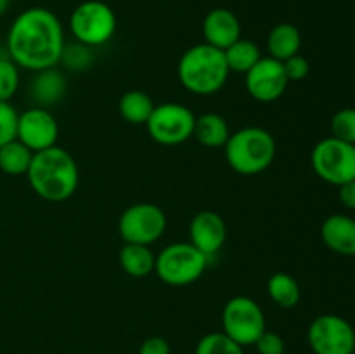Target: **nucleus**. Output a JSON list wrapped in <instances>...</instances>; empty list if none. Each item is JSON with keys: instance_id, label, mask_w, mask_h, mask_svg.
I'll list each match as a JSON object with an SVG mask.
<instances>
[{"instance_id": "f257e3e1", "label": "nucleus", "mask_w": 355, "mask_h": 354, "mask_svg": "<svg viewBox=\"0 0 355 354\" xmlns=\"http://www.w3.org/2000/svg\"><path fill=\"white\" fill-rule=\"evenodd\" d=\"M66 47L64 28L47 7L24 9L12 21L6 49L10 59L28 71H42L61 62Z\"/></svg>"}, {"instance_id": "f03ea898", "label": "nucleus", "mask_w": 355, "mask_h": 354, "mask_svg": "<svg viewBox=\"0 0 355 354\" xmlns=\"http://www.w3.org/2000/svg\"><path fill=\"white\" fill-rule=\"evenodd\" d=\"M26 177L35 194L52 203L71 198L80 184V170L75 158L58 144L33 153Z\"/></svg>"}, {"instance_id": "7ed1b4c3", "label": "nucleus", "mask_w": 355, "mask_h": 354, "mask_svg": "<svg viewBox=\"0 0 355 354\" xmlns=\"http://www.w3.org/2000/svg\"><path fill=\"white\" fill-rule=\"evenodd\" d=\"M229 66L224 51L208 44H196L179 59L177 75L186 90L196 96H211L225 85Z\"/></svg>"}, {"instance_id": "20e7f679", "label": "nucleus", "mask_w": 355, "mask_h": 354, "mask_svg": "<svg viewBox=\"0 0 355 354\" xmlns=\"http://www.w3.org/2000/svg\"><path fill=\"white\" fill-rule=\"evenodd\" d=\"M276 139L267 128L243 127L229 135L224 146L225 162L241 176H257L276 158Z\"/></svg>"}, {"instance_id": "39448f33", "label": "nucleus", "mask_w": 355, "mask_h": 354, "mask_svg": "<svg viewBox=\"0 0 355 354\" xmlns=\"http://www.w3.org/2000/svg\"><path fill=\"white\" fill-rule=\"evenodd\" d=\"M208 257L189 242L166 245L156 255L155 273L170 287H187L205 274Z\"/></svg>"}, {"instance_id": "423d86ee", "label": "nucleus", "mask_w": 355, "mask_h": 354, "mask_svg": "<svg viewBox=\"0 0 355 354\" xmlns=\"http://www.w3.org/2000/svg\"><path fill=\"white\" fill-rule=\"evenodd\" d=\"M69 31L78 44L87 47H101L116 33V14L103 0L80 2L69 14Z\"/></svg>"}, {"instance_id": "0eeeda50", "label": "nucleus", "mask_w": 355, "mask_h": 354, "mask_svg": "<svg viewBox=\"0 0 355 354\" xmlns=\"http://www.w3.org/2000/svg\"><path fill=\"white\" fill-rule=\"evenodd\" d=\"M266 316L259 302L246 295H236L222 309V332L239 346H253L266 332Z\"/></svg>"}, {"instance_id": "6e6552de", "label": "nucleus", "mask_w": 355, "mask_h": 354, "mask_svg": "<svg viewBox=\"0 0 355 354\" xmlns=\"http://www.w3.org/2000/svg\"><path fill=\"white\" fill-rule=\"evenodd\" d=\"M311 163L324 183L342 186L355 179V144L329 135L314 146Z\"/></svg>"}, {"instance_id": "1a4fd4ad", "label": "nucleus", "mask_w": 355, "mask_h": 354, "mask_svg": "<svg viewBox=\"0 0 355 354\" xmlns=\"http://www.w3.org/2000/svg\"><path fill=\"white\" fill-rule=\"evenodd\" d=\"M194 121L196 117L187 106L180 103H163L156 104L146 127L153 141L158 144L179 146L193 137Z\"/></svg>"}, {"instance_id": "9d476101", "label": "nucleus", "mask_w": 355, "mask_h": 354, "mask_svg": "<svg viewBox=\"0 0 355 354\" xmlns=\"http://www.w3.org/2000/svg\"><path fill=\"white\" fill-rule=\"evenodd\" d=\"M118 231L125 243L153 245L166 231V215L158 205L141 201L125 208L118 221Z\"/></svg>"}, {"instance_id": "9b49d317", "label": "nucleus", "mask_w": 355, "mask_h": 354, "mask_svg": "<svg viewBox=\"0 0 355 354\" xmlns=\"http://www.w3.org/2000/svg\"><path fill=\"white\" fill-rule=\"evenodd\" d=\"M307 340L314 354H354L355 330L338 314H321L309 325Z\"/></svg>"}, {"instance_id": "f8f14e48", "label": "nucleus", "mask_w": 355, "mask_h": 354, "mask_svg": "<svg viewBox=\"0 0 355 354\" xmlns=\"http://www.w3.org/2000/svg\"><path fill=\"white\" fill-rule=\"evenodd\" d=\"M59 125L47 108L35 106L17 117V141L23 142L33 153L44 151L58 144Z\"/></svg>"}, {"instance_id": "ddd939ff", "label": "nucleus", "mask_w": 355, "mask_h": 354, "mask_svg": "<svg viewBox=\"0 0 355 354\" xmlns=\"http://www.w3.org/2000/svg\"><path fill=\"white\" fill-rule=\"evenodd\" d=\"M286 73L283 62L274 58H260V61L246 73L245 85L250 96L259 103H274L288 89Z\"/></svg>"}, {"instance_id": "4468645a", "label": "nucleus", "mask_w": 355, "mask_h": 354, "mask_svg": "<svg viewBox=\"0 0 355 354\" xmlns=\"http://www.w3.org/2000/svg\"><path fill=\"white\" fill-rule=\"evenodd\" d=\"M227 239V226L220 214L214 210L198 212L189 224V243L210 257L217 255Z\"/></svg>"}, {"instance_id": "2eb2a0df", "label": "nucleus", "mask_w": 355, "mask_h": 354, "mask_svg": "<svg viewBox=\"0 0 355 354\" xmlns=\"http://www.w3.org/2000/svg\"><path fill=\"white\" fill-rule=\"evenodd\" d=\"M201 31H203L205 44L225 51L229 45L241 38V23L231 9L217 7L205 16Z\"/></svg>"}, {"instance_id": "dca6fc26", "label": "nucleus", "mask_w": 355, "mask_h": 354, "mask_svg": "<svg viewBox=\"0 0 355 354\" xmlns=\"http://www.w3.org/2000/svg\"><path fill=\"white\" fill-rule=\"evenodd\" d=\"M324 245L340 255H355V219L345 214H333L321 226Z\"/></svg>"}, {"instance_id": "f3484780", "label": "nucleus", "mask_w": 355, "mask_h": 354, "mask_svg": "<svg viewBox=\"0 0 355 354\" xmlns=\"http://www.w3.org/2000/svg\"><path fill=\"white\" fill-rule=\"evenodd\" d=\"M66 90H68V83H66L64 75L58 71L55 68H47L37 71L33 82L30 85V92L37 106L47 108L54 106L59 101L64 97Z\"/></svg>"}, {"instance_id": "a211bd4d", "label": "nucleus", "mask_w": 355, "mask_h": 354, "mask_svg": "<svg viewBox=\"0 0 355 354\" xmlns=\"http://www.w3.org/2000/svg\"><path fill=\"white\" fill-rule=\"evenodd\" d=\"M302 33L295 24L279 23L267 35V52L269 58L286 61L291 56L300 54Z\"/></svg>"}, {"instance_id": "6ab92c4d", "label": "nucleus", "mask_w": 355, "mask_h": 354, "mask_svg": "<svg viewBox=\"0 0 355 354\" xmlns=\"http://www.w3.org/2000/svg\"><path fill=\"white\" fill-rule=\"evenodd\" d=\"M231 135L227 120L217 113H205L196 117L193 137L205 148H224Z\"/></svg>"}, {"instance_id": "aec40b11", "label": "nucleus", "mask_w": 355, "mask_h": 354, "mask_svg": "<svg viewBox=\"0 0 355 354\" xmlns=\"http://www.w3.org/2000/svg\"><path fill=\"white\" fill-rule=\"evenodd\" d=\"M118 260L121 269L132 278H146L155 273L156 255L148 245L125 243L118 253Z\"/></svg>"}, {"instance_id": "412c9836", "label": "nucleus", "mask_w": 355, "mask_h": 354, "mask_svg": "<svg viewBox=\"0 0 355 354\" xmlns=\"http://www.w3.org/2000/svg\"><path fill=\"white\" fill-rule=\"evenodd\" d=\"M156 104L144 90H128L120 97L118 103V111L121 118L132 125H146Z\"/></svg>"}, {"instance_id": "4be33fe9", "label": "nucleus", "mask_w": 355, "mask_h": 354, "mask_svg": "<svg viewBox=\"0 0 355 354\" xmlns=\"http://www.w3.org/2000/svg\"><path fill=\"white\" fill-rule=\"evenodd\" d=\"M267 294L276 305L283 309H291L300 302L302 288L291 274L274 273L267 281Z\"/></svg>"}, {"instance_id": "5701e85b", "label": "nucleus", "mask_w": 355, "mask_h": 354, "mask_svg": "<svg viewBox=\"0 0 355 354\" xmlns=\"http://www.w3.org/2000/svg\"><path fill=\"white\" fill-rule=\"evenodd\" d=\"M224 56L225 61H227L229 71L246 75L260 61L262 52H260V47L253 40L239 38V40H236L234 44L225 49Z\"/></svg>"}, {"instance_id": "b1692460", "label": "nucleus", "mask_w": 355, "mask_h": 354, "mask_svg": "<svg viewBox=\"0 0 355 354\" xmlns=\"http://www.w3.org/2000/svg\"><path fill=\"white\" fill-rule=\"evenodd\" d=\"M31 160H33V151L17 139L0 148V170L7 176H26Z\"/></svg>"}, {"instance_id": "393cba45", "label": "nucleus", "mask_w": 355, "mask_h": 354, "mask_svg": "<svg viewBox=\"0 0 355 354\" xmlns=\"http://www.w3.org/2000/svg\"><path fill=\"white\" fill-rule=\"evenodd\" d=\"M194 354H245V349L224 332H211L201 337Z\"/></svg>"}, {"instance_id": "a878e982", "label": "nucleus", "mask_w": 355, "mask_h": 354, "mask_svg": "<svg viewBox=\"0 0 355 354\" xmlns=\"http://www.w3.org/2000/svg\"><path fill=\"white\" fill-rule=\"evenodd\" d=\"M19 87V66L10 59L9 52L0 51V101H10Z\"/></svg>"}, {"instance_id": "bb28decb", "label": "nucleus", "mask_w": 355, "mask_h": 354, "mask_svg": "<svg viewBox=\"0 0 355 354\" xmlns=\"http://www.w3.org/2000/svg\"><path fill=\"white\" fill-rule=\"evenodd\" d=\"M331 135L355 144V108H343L331 118Z\"/></svg>"}, {"instance_id": "cd10ccee", "label": "nucleus", "mask_w": 355, "mask_h": 354, "mask_svg": "<svg viewBox=\"0 0 355 354\" xmlns=\"http://www.w3.org/2000/svg\"><path fill=\"white\" fill-rule=\"evenodd\" d=\"M17 117L19 113L9 101H0V148L16 139Z\"/></svg>"}, {"instance_id": "c85d7f7f", "label": "nucleus", "mask_w": 355, "mask_h": 354, "mask_svg": "<svg viewBox=\"0 0 355 354\" xmlns=\"http://www.w3.org/2000/svg\"><path fill=\"white\" fill-rule=\"evenodd\" d=\"M61 61L68 66L69 69H75V71H80V69L89 68L90 61H92V54H90V47L82 44H66L64 51H62Z\"/></svg>"}, {"instance_id": "c756f323", "label": "nucleus", "mask_w": 355, "mask_h": 354, "mask_svg": "<svg viewBox=\"0 0 355 354\" xmlns=\"http://www.w3.org/2000/svg\"><path fill=\"white\" fill-rule=\"evenodd\" d=\"M253 346L257 347L259 354H284V349H286L283 337L269 330H266Z\"/></svg>"}, {"instance_id": "7c9ffc66", "label": "nucleus", "mask_w": 355, "mask_h": 354, "mask_svg": "<svg viewBox=\"0 0 355 354\" xmlns=\"http://www.w3.org/2000/svg\"><path fill=\"white\" fill-rule=\"evenodd\" d=\"M283 66L284 73H286L290 82H302V80L307 78L309 71H311V65H309L307 59L300 54L291 56L290 59L283 61Z\"/></svg>"}, {"instance_id": "2f4dec72", "label": "nucleus", "mask_w": 355, "mask_h": 354, "mask_svg": "<svg viewBox=\"0 0 355 354\" xmlns=\"http://www.w3.org/2000/svg\"><path fill=\"white\" fill-rule=\"evenodd\" d=\"M170 344L163 337H149L141 344L139 354H170Z\"/></svg>"}, {"instance_id": "473e14b6", "label": "nucleus", "mask_w": 355, "mask_h": 354, "mask_svg": "<svg viewBox=\"0 0 355 354\" xmlns=\"http://www.w3.org/2000/svg\"><path fill=\"white\" fill-rule=\"evenodd\" d=\"M338 198L342 205L349 210H355V179L338 186Z\"/></svg>"}, {"instance_id": "72a5a7b5", "label": "nucleus", "mask_w": 355, "mask_h": 354, "mask_svg": "<svg viewBox=\"0 0 355 354\" xmlns=\"http://www.w3.org/2000/svg\"><path fill=\"white\" fill-rule=\"evenodd\" d=\"M10 2H12V0H0V16H3V14L9 10Z\"/></svg>"}, {"instance_id": "f704fd0d", "label": "nucleus", "mask_w": 355, "mask_h": 354, "mask_svg": "<svg viewBox=\"0 0 355 354\" xmlns=\"http://www.w3.org/2000/svg\"><path fill=\"white\" fill-rule=\"evenodd\" d=\"M354 354H355V344H354Z\"/></svg>"}]
</instances>
